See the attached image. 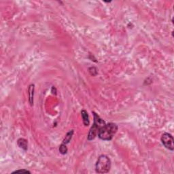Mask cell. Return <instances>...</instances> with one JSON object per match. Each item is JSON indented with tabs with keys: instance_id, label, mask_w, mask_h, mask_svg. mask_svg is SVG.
Listing matches in <instances>:
<instances>
[{
	"instance_id": "5b68a950",
	"label": "cell",
	"mask_w": 174,
	"mask_h": 174,
	"mask_svg": "<svg viewBox=\"0 0 174 174\" xmlns=\"http://www.w3.org/2000/svg\"><path fill=\"white\" fill-rule=\"evenodd\" d=\"M34 90H35V85L31 84L29 85L28 89V95H29V101L31 106L33 105V97H34Z\"/></svg>"
},
{
	"instance_id": "ba28073f",
	"label": "cell",
	"mask_w": 174,
	"mask_h": 174,
	"mask_svg": "<svg viewBox=\"0 0 174 174\" xmlns=\"http://www.w3.org/2000/svg\"><path fill=\"white\" fill-rule=\"evenodd\" d=\"M74 135V130H71L70 131L68 132V133L66 134V135H65V139H63V144H68L70 143V142L71 141V139H72V136Z\"/></svg>"
},
{
	"instance_id": "52a82bcc",
	"label": "cell",
	"mask_w": 174,
	"mask_h": 174,
	"mask_svg": "<svg viewBox=\"0 0 174 174\" xmlns=\"http://www.w3.org/2000/svg\"><path fill=\"white\" fill-rule=\"evenodd\" d=\"M17 144L20 148H22L25 151L28 148V142H27V140L24 139V138H20L18 139Z\"/></svg>"
},
{
	"instance_id": "9c48e42d",
	"label": "cell",
	"mask_w": 174,
	"mask_h": 174,
	"mask_svg": "<svg viewBox=\"0 0 174 174\" xmlns=\"http://www.w3.org/2000/svg\"><path fill=\"white\" fill-rule=\"evenodd\" d=\"M68 148H67L66 144H62L59 147V152L61 155H65V154L68 153Z\"/></svg>"
},
{
	"instance_id": "3957f363",
	"label": "cell",
	"mask_w": 174,
	"mask_h": 174,
	"mask_svg": "<svg viewBox=\"0 0 174 174\" xmlns=\"http://www.w3.org/2000/svg\"><path fill=\"white\" fill-rule=\"evenodd\" d=\"M94 115V122L91 128H90L89 133L88 135V140L90 141L95 139V137L97 135L99 129L103 126L106 125V123L104 120L102 119L99 116H98V114H97L95 112H93Z\"/></svg>"
},
{
	"instance_id": "30bf717a",
	"label": "cell",
	"mask_w": 174,
	"mask_h": 174,
	"mask_svg": "<svg viewBox=\"0 0 174 174\" xmlns=\"http://www.w3.org/2000/svg\"><path fill=\"white\" fill-rule=\"evenodd\" d=\"M88 71H89L90 75L93 76H95L97 74V69L95 67H90V68L88 69Z\"/></svg>"
},
{
	"instance_id": "8fae6325",
	"label": "cell",
	"mask_w": 174,
	"mask_h": 174,
	"mask_svg": "<svg viewBox=\"0 0 174 174\" xmlns=\"http://www.w3.org/2000/svg\"><path fill=\"white\" fill-rule=\"evenodd\" d=\"M31 173V172L26 169H19V170H16L13 172L12 173Z\"/></svg>"
},
{
	"instance_id": "7a4b0ae2",
	"label": "cell",
	"mask_w": 174,
	"mask_h": 174,
	"mask_svg": "<svg viewBox=\"0 0 174 174\" xmlns=\"http://www.w3.org/2000/svg\"><path fill=\"white\" fill-rule=\"evenodd\" d=\"M111 169V161L106 155L99 157L95 165V171L98 173H107Z\"/></svg>"
},
{
	"instance_id": "277c9868",
	"label": "cell",
	"mask_w": 174,
	"mask_h": 174,
	"mask_svg": "<svg viewBox=\"0 0 174 174\" xmlns=\"http://www.w3.org/2000/svg\"><path fill=\"white\" fill-rule=\"evenodd\" d=\"M161 142L163 144V145L167 148V149L173 151L174 149V145H173V137L170 133H164L161 136Z\"/></svg>"
},
{
	"instance_id": "8992f818",
	"label": "cell",
	"mask_w": 174,
	"mask_h": 174,
	"mask_svg": "<svg viewBox=\"0 0 174 174\" xmlns=\"http://www.w3.org/2000/svg\"><path fill=\"white\" fill-rule=\"evenodd\" d=\"M81 116H82L83 124L85 126H88L90 124V120H89V116H88V112H87L85 110H82L81 111Z\"/></svg>"
},
{
	"instance_id": "6da1fadb",
	"label": "cell",
	"mask_w": 174,
	"mask_h": 174,
	"mask_svg": "<svg viewBox=\"0 0 174 174\" xmlns=\"http://www.w3.org/2000/svg\"><path fill=\"white\" fill-rule=\"evenodd\" d=\"M118 130V126L115 123L106 124L104 126H103L99 129L98 132V137L99 139L104 141H110L114 137Z\"/></svg>"
}]
</instances>
